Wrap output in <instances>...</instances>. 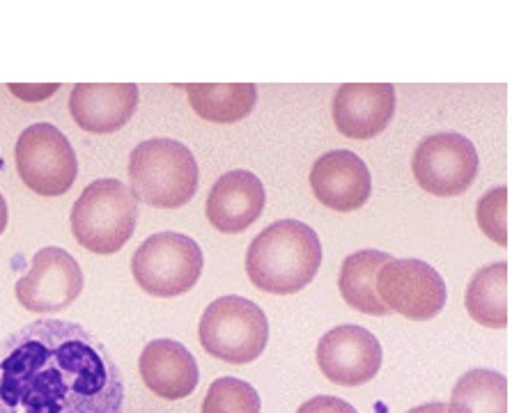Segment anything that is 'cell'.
Wrapping results in <instances>:
<instances>
[{
    "label": "cell",
    "instance_id": "cell-1",
    "mask_svg": "<svg viewBox=\"0 0 512 413\" xmlns=\"http://www.w3.org/2000/svg\"><path fill=\"white\" fill-rule=\"evenodd\" d=\"M124 379L88 329L37 319L0 340V413H122Z\"/></svg>",
    "mask_w": 512,
    "mask_h": 413
},
{
    "label": "cell",
    "instance_id": "cell-2",
    "mask_svg": "<svg viewBox=\"0 0 512 413\" xmlns=\"http://www.w3.org/2000/svg\"><path fill=\"white\" fill-rule=\"evenodd\" d=\"M322 264V244L310 225L285 218L271 223L246 251V274L267 294H297L313 283Z\"/></svg>",
    "mask_w": 512,
    "mask_h": 413
},
{
    "label": "cell",
    "instance_id": "cell-3",
    "mask_svg": "<svg viewBox=\"0 0 512 413\" xmlns=\"http://www.w3.org/2000/svg\"><path fill=\"white\" fill-rule=\"evenodd\" d=\"M129 182L136 200L157 209H180L198 191V163L180 140L150 138L129 157Z\"/></svg>",
    "mask_w": 512,
    "mask_h": 413
},
{
    "label": "cell",
    "instance_id": "cell-4",
    "mask_svg": "<svg viewBox=\"0 0 512 413\" xmlns=\"http://www.w3.org/2000/svg\"><path fill=\"white\" fill-rule=\"evenodd\" d=\"M69 223L83 248L97 255H113L134 237L138 200L120 179H97L74 202Z\"/></svg>",
    "mask_w": 512,
    "mask_h": 413
},
{
    "label": "cell",
    "instance_id": "cell-5",
    "mask_svg": "<svg viewBox=\"0 0 512 413\" xmlns=\"http://www.w3.org/2000/svg\"><path fill=\"white\" fill-rule=\"evenodd\" d=\"M198 338L209 356L230 365H246L265 352L269 322L265 310L251 299L221 296L200 317Z\"/></svg>",
    "mask_w": 512,
    "mask_h": 413
},
{
    "label": "cell",
    "instance_id": "cell-6",
    "mask_svg": "<svg viewBox=\"0 0 512 413\" xmlns=\"http://www.w3.org/2000/svg\"><path fill=\"white\" fill-rule=\"evenodd\" d=\"M203 267V248L180 232H159L147 237L131 260V274L138 287L159 299H173L193 290Z\"/></svg>",
    "mask_w": 512,
    "mask_h": 413
},
{
    "label": "cell",
    "instance_id": "cell-7",
    "mask_svg": "<svg viewBox=\"0 0 512 413\" xmlns=\"http://www.w3.org/2000/svg\"><path fill=\"white\" fill-rule=\"evenodd\" d=\"M21 182L44 198L65 196L79 175L74 147L53 124H33L23 129L14 147Z\"/></svg>",
    "mask_w": 512,
    "mask_h": 413
},
{
    "label": "cell",
    "instance_id": "cell-8",
    "mask_svg": "<svg viewBox=\"0 0 512 413\" xmlns=\"http://www.w3.org/2000/svg\"><path fill=\"white\" fill-rule=\"evenodd\" d=\"M478 152L462 134H434L418 143L411 170L425 193L439 198L462 196L478 175Z\"/></svg>",
    "mask_w": 512,
    "mask_h": 413
},
{
    "label": "cell",
    "instance_id": "cell-9",
    "mask_svg": "<svg viewBox=\"0 0 512 413\" xmlns=\"http://www.w3.org/2000/svg\"><path fill=\"white\" fill-rule=\"evenodd\" d=\"M377 294L391 313H398L414 322L437 317L446 306L448 290L439 271L428 262L393 260L384 264L377 274Z\"/></svg>",
    "mask_w": 512,
    "mask_h": 413
},
{
    "label": "cell",
    "instance_id": "cell-10",
    "mask_svg": "<svg viewBox=\"0 0 512 413\" xmlns=\"http://www.w3.org/2000/svg\"><path fill=\"white\" fill-rule=\"evenodd\" d=\"M85 278L79 262L65 248L46 246L35 253L30 271L17 280L19 303L30 313H60L83 292Z\"/></svg>",
    "mask_w": 512,
    "mask_h": 413
},
{
    "label": "cell",
    "instance_id": "cell-11",
    "mask_svg": "<svg viewBox=\"0 0 512 413\" xmlns=\"http://www.w3.org/2000/svg\"><path fill=\"white\" fill-rule=\"evenodd\" d=\"M382 345L368 329L343 324L317 342V365L333 384L354 388L377 377L382 368Z\"/></svg>",
    "mask_w": 512,
    "mask_h": 413
},
{
    "label": "cell",
    "instance_id": "cell-12",
    "mask_svg": "<svg viewBox=\"0 0 512 413\" xmlns=\"http://www.w3.org/2000/svg\"><path fill=\"white\" fill-rule=\"evenodd\" d=\"M395 104L393 83H345L333 95V122L347 138H375L391 124Z\"/></svg>",
    "mask_w": 512,
    "mask_h": 413
},
{
    "label": "cell",
    "instance_id": "cell-13",
    "mask_svg": "<svg viewBox=\"0 0 512 413\" xmlns=\"http://www.w3.org/2000/svg\"><path fill=\"white\" fill-rule=\"evenodd\" d=\"M315 198L333 212H356L370 200L372 177L366 161L349 150L322 154L310 170Z\"/></svg>",
    "mask_w": 512,
    "mask_h": 413
},
{
    "label": "cell",
    "instance_id": "cell-14",
    "mask_svg": "<svg viewBox=\"0 0 512 413\" xmlns=\"http://www.w3.org/2000/svg\"><path fill=\"white\" fill-rule=\"evenodd\" d=\"M136 83H76L69 95V113L83 131L113 134L138 111Z\"/></svg>",
    "mask_w": 512,
    "mask_h": 413
},
{
    "label": "cell",
    "instance_id": "cell-15",
    "mask_svg": "<svg viewBox=\"0 0 512 413\" xmlns=\"http://www.w3.org/2000/svg\"><path fill=\"white\" fill-rule=\"evenodd\" d=\"M267 193L260 177L248 170H230L216 179L207 198V218L216 230L239 235L258 221Z\"/></svg>",
    "mask_w": 512,
    "mask_h": 413
},
{
    "label": "cell",
    "instance_id": "cell-16",
    "mask_svg": "<svg viewBox=\"0 0 512 413\" xmlns=\"http://www.w3.org/2000/svg\"><path fill=\"white\" fill-rule=\"evenodd\" d=\"M143 384L161 400L175 402L196 391L200 370L193 354L182 342L159 338L145 345L138 361Z\"/></svg>",
    "mask_w": 512,
    "mask_h": 413
},
{
    "label": "cell",
    "instance_id": "cell-17",
    "mask_svg": "<svg viewBox=\"0 0 512 413\" xmlns=\"http://www.w3.org/2000/svg\"><path fill=\"white\" fill-rule=\"evenodd\" d=\"M391 260L393 257L389 253L372 251V248L345 257L338 278V287L345 303H349V306L363 315H389L391 310L384 306L377 294V274Z\"/></svg>",
    "mask_w": 512,
    "mask_h": 413
},
{
    "label": "cell",
    "instance_id": "cell-18",
    "mask_svg": "<svg viewBox=\"0 0 512 413\" xmlns=\"http://www.w3.org/2000/svg\"><path fill=\"white\" fill-rule=\"evenodd\" d=\"M508 276V262H492L473 274L464 294V306L473 322L487 329H506L510 317Z\"/></svg>",
    "mask_w": 512,
    "mask_h": 413
},
{
    "label": "cell",
    "instance_id": "cell-19",
    "mask_svg": "<svg viewBox=\"0 0 512 413\" xmlns=\"http://www.w3.org/2000/svg\"><path fill=\"white\" fill-rule=\"evenodd\" d=\"M186 95L200 118L216 124L244 120L258 101L255 83H189Z\"/></svg>",
    "mask_w": 512,
    "mask_h": 413
},
{
    "label": "cell",
    "instance_id": "cell-20",
    "mask_svg": "<svg viewBox=\"0 0 512 413\" xmlns=\"http://www.w3.org/2000/svg\"><path fill=\"white\" fill-rule=\"evenodd\" d=\"M446 413H508V379L496 370H471L457 381Z\"/></svg>",
    "mask_w": 512,
    "mask_h": 413
},
{
    "label": "cell",
    "instance_id": "cell-21",
    "mask_svg": "<svg viewBox=\"0 0 512 413\" xmlns=\"http://www.w3.org/2000/svg\"><path fill=\"white\" fill-rule=\"evenodd\" d=\"M262 402L258 391L242 379H216L205 395L203 413H260Z\"/></svg>",
    "mask_w": 512,
    "mask_h": 413
},
{
    "label": "cell",
    "instance_id": "cell-22",
    "mask_svg": "<svg viewBox=\"0 0 512 413\" xmlns=\"http://www.w3.org/2000/svg\"><path fill=\"white\" fill-rule=\"evenodd\" d=\"M476 218L480 230L501 248L508 246V186H496L478 200Z\"/></svg>",
    "mask_w": 512,
    "mask_h": 413
},
{
    "label": "cell",
    "instance_id": "cell-23",
    "mask_svg": "<svg viewBox=\"0 0 512 413\" xmlns=\"http://www.w3.org/2000/svg\"><path fill=\"white\" fill-rule=\"evenodd\" d=\"M297 413H359L352 404L331 395H317L313 400L304 402Z\"/></svg>",
    "mask_w": 512,
    "mask_h": 413
},
{
    "label": "cell",
    "instance_id": "cell-24",
    "mask_svg": "<svg viewBox=\"0 0 512 413\" xmlns=\"http://www.w3.org/2000/svg\"><path fill=\"white\" fill-rule=\"evenodd\" d=\"M409 413H446V404L444 402H430V404H423V407L411 409Z\"/></svg>",
    "mask_w": 512,
    "mask_h": 413
},
{
    "label": "cell",
    "instance_id": "cell-25",
    "mask_svg": "<svg viewBox=\"0 0 512 413\" xmlns=\"http://www.w3.org/2000/svg\"><path fill=\"white\" fill-rule=\"evenodd\" d=\"M7 202L3 198V193H0V235H3V230L7 228Z\"/></svg>",
    "mask_w": 512,
    "mask_h": 413
}]
</instances>
